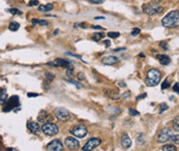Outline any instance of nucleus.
Wrapping results in <instances>:
<instances>
[{
  "label": "nucleus",
  "mask_w": 179,
  "mask_h": 151,
  "mask_svg": "<svg viewBox=\"0 0 179 151\" xmlns=\"http://www.w3.org/2000/svg\"><path fill=\"white\" fill-rule=\"evenodd\" d=\"M162 25L167 28L179 27V11L172 10L167 16H165L162 20Z\"/></svg>",
  "instance_id": "f257e3e1"
},
{
  "label": "nucleus",
  "mask_w": 179,
  "mask_h": 151,
  "mask_svg": "<svg viewBox=\"0 0 179 151\" xmlns=\"http://www.w3.org/2000/svg\"><path fill=\"white\" fill-rule=\"evenodd\" d=\"M162 74L157 69H149L147 71V76H146L145 83L148 87H155L161 81Z\"/></svg>",
  "instance_id": "f03ea898"
},
{
  "label": "nucleus",
  "mask_w": 179,
  "mask_h": 151,
  "mask_svg": "<svg viewBox=\"0 0 179 151\" xmlns=\"http://www.w3.org/2000/svg\"><path fill=\"white\" fill-rule=\"evenodd\" d=\"M163 9L164 8L161 5H159V3H157V2H152V3L144 4L143 5V11L145 13H147L148 16H153L157 15V13H160Z\"/></svg>",
  "instance_id": "7ed1b4c3"
},
{
  "label": "nucleus",
  "mask_w": 179,
  "mask_h": 151,
  "mask_svg": "<svg viewBox=\"0 0 179 151\" xmlns=\"http://www.w3.org/2000/svg\"><path fill=\"white\" fill-rule=\"evenodd\" d=\"M70 133H71V135H73L74 137H77V138H83V137L87 136L88 130L83 124H76L71 129Z\"/></svg>",
  "instance_id": "20e7f679"
},
{
  "label": "nucleus",
  "mask_w": 179,
  "mask_h": 151,
  "mask_svg": "<svg viewBox=\"0 0 179 151\" xmlns=\"http://www.w3.org/2000/svg\"><path fill=\"white\" fill-rule=\"evenodd\" d=\"M41 131L46 136H55L59 133V127L56 124H45L41 127Z\"/></svg>",
  "instance_id": "39448f33"
},
{
  "label": "nucleus",
  "mask_w": 179,
  "mask_h": 151,
  "mask_svg": "<svg viewBox=\"0 0 179 151\" xmlns=\"http://www.w3.org/2000/svg\"><path fill=\"white\" fill-rule=\"evenodd\" d=\"M54 114L56 116V118L58 120H60V121H66V120H68L70 118V112L67 109L62 108V107L55 109Z\"/></svg>",
  "instance_id": "423d86ee"
},
{
  "label": "nucleus",
  "mask_w": 179,
  "mask_h": 151,
  "mask_svg": "<svg viewBox=\"0 0 179 151\" xmlns=\"http://www.w3.org/2000/svg\"><path fill=\"white\" fill-rule=\"evenodd\" d=\"M20 105V102H19V97L18 96H13L10 98H8V100L6 101V103L4 104L3 107V111L6 112V111H10L13 110V108L18 107Z\"/></svg>",
  "instance_id": "0eeeda50"
},
{
  "label": "nucleus",
  "mask_w": 179,
  "mask_h": 151,
  "mask_svg": "<svg viewBox=\"0 0 179 151\" xmlns=\"http://www.w3.org/2000/svg\"><path fill=\"white\" fill-rule=\"evenodd\" d=\"M101 144V139L99 138H92L88 141L87 143L83 145V147L81 148L82 151H90V150H94L96 149L97 147Z\"/></svg>",
  "instance_id": "6e6552de"
},
{
  "label": "nucleus",
  "mask_w": 179,
  "mask_h": 151,
  "mask_svg": "<svg viewBox=\"0 0 179 151\" xmlns=\"http://www.w3.org/2000/svg\"><path fill=\"white\" fill-rule=\"evenodd\" d=\"M172 135H173L172 131H170L169 129H163L157 135V141L160 143H166L167 141L170 140Z\"/></svg>",
  "instance_id": "1a4fd4ad"
},
{
  "label": "nucleus",
  "mask_w": 179,
  "mask_h": 151,
  "mask_svg": "<svg viewBox=\"0 0 179 151\" xmlns=\"http://www.w3.org/2000/svg\"><path fill=\"white\" fill-rule=\"evenodd\" d=\"M64 144L69 150H77L80 147L79 142L76 139L72 138V137H68V138L65 139Z\"/></svg>",
  "instance_id": "9d476101"
},
{
  "label": "nucleus",
  "mask_w": 179,
  "mask_h": 151,
  "mask_svg": "<svg viewBox=\"0 0 179 151\" xmlns=\"http://www.w3.org/2000/svg\"><path fill=\"white\" fill-rule=\"evenodd\" d=\"M46 149L52 150V151H61V150H63V144L60 142L59 140H54L51 143L48 144Z\"/></svg>",
  "instance_id": "9b49d317"
},
{
  "label": "nucleus",
  "mask_w": 179,
  "mask_h": 151,
  "mask_svg": "<svg viewBox=\"0 0 179 151\" xmlns=\"http://www.w3.org/2000/svg\"><path fill=\"white\" fill-rule=\"evenodd\" d=\"M52 120V115L50 114L48 112H46L45 110H41L39 112V115H38V121L41 122V124H48V121Z\"/></svg>",
  "instance_id": "f8f14e48"
},
{
  "label": "nucleus",
  "mask_w": 179,
  "mask_h": 151,
  "mask_svg": "<svg viewBox=\"0 0 179 151\" xmlns=\"http://www.w3.org/2000/svg\"><path fill=\"white\" fill-rule=\"evenodd\" d=\"M27 129L34 135H38L40 133V127H39L38 122L35 121H28L27 122Z\"/></svg>",
  "instance_id": "ddd939ff"
},
{
  "label": "nucleus",
  "mask_w": 179,
  "mask_h": 151,
  "mask_svg": "<svg viewBox=\"0 0 179 151\" xmlns=\"http://www.w3.org/2000/svg\"><path fill=\"white\" fill-rule=\"evenodd\" d=\"M120 144H122V146L124 148H126V149H128V148L131 147L132 141H131V139H130L129 135H127V134L123 135L122 138H120Z\"/></svg>",
  "instance_id": "4468645a"
},
{
  "label": "nucleus",
  "mask_w": 179,
  "mask_h": 151,
  "mask_svg": "<svg viewBox=\"0 0 179 151\" xmlns=\"http://www.w3.org/2000/svg\"><path fill=\"white\" fill-rule=\"evenodd\" d=\"M118 62L117 57H114V56H108V57H105L102 59V63L104 65H108V66H111V65H114L115 63Z\"/></svg>",
  "instance_id": "2eb2a0df"
},
{
  "label": "nucleus",
  "mask_w": 179,
  "mask_h": 151,
  "mask_svg": "<svg viewBox=\"0 0 179 151\" xmlns=\"http://www.w3.org/2000/svg\"><path fill=\"white\" fill-rule=\"evenodd\" d=\"M157 59L159 60V62L161 63L162 65H169L171 62L170 58L166 55H157Z\"/></svg>",
  "instance_id": "dca6fc26"
},
{
  "label": "nucleus",
  "mask_w": 179,
  "mask_h": 151,
  "mask_svg": "<svg viewBox=\"0 0 179 151\" xmlns=\"http://www.w3.org/2000/svg\"><path fill=\"white\" fill-rule=\"evenodd\" d=\"M7 100H8L7 93H6V90L4 89H1L0 90V104H1V105H4Z\"/></svg>",
  "instance_id": "f3484780"
},
{
  "label": "nucleus",
  "mask_w": 179,
  "mask_h": 151,
  "mask_svg": "<svg viewBox=\"0 0 179 151\" xmlns=\"http://www.w3.org/2000/svg\"><path fill=\"white\" fill-rule=\"evenodd\" d=\"M55 63L56 65H57V67H67V68H68V67L70 66V62L64 59H57L55 61Z\"/></svg>",
  "instance_id": "a211bd4d"
},
{
  "label": "nucleus",
  "mask_w": 179,
  "mask_h": 151,
  "mask_svg": "<svg viewBox=\"0 0 179 151\" xmlns=\"http://www.w3.org/2000/svg\"><path fill=\"white\" fill-rule=\"evenodd\" d=\"M54 8V5L52 3H48L45 5H40L38 7V11H42V13H46V11H50Z\"/></svg>",
  "instance_id": "6ab92c4d"
},
{
  "label": "nucleus",
  "mask_w": 179,
  "mask_h": 151,
  "mask_svg": "<svg viewBox=\"0 0 179 151\" xmlns=\"http://www.w3.org/2000/svg\"><path fill=\"white\" fill-rule=\"evenodd\" d=\"M172 125H173V129L174 131H177L179 132V116L175 117L172 121Z\"/></svg>",
  "instance_id": "aec40b11"
},
{
  "label": "nucleus",
  "mask_w": 179,
  "mask_h": 151,
  "mask_svg": "<svg viewBox=\"0 0 179 151\" xmlns=\"http://www.w3.org/2000/svg\"><path fill=\"white\" fill-rule=\"evenodd\" d=\"M19 28H20V24L16 22H11L8 26V29L10 30V31H17V30H19Z\"/></svg>",
  "instance_id": "412c9836"
},
{
  "label": "nucleus",
  "mask_w": 179,
  "mask_h": 151,
  "mask_svg": "<svg viewBox=\"0 0 179 151\" xmlns=\"http://www.w3.org/2000/svg\"><path fill=\"white\" fill-rule=\"evenodd\" d=\"M103 37H104L103 33H101V32H96V33L93 34L92 39H93V40H95V41H98V40H100V39L103 38Z\"/></svg>",
  "instance_id": "4be33fe9"
},
{
  "label": "nucleus",
  "mask_w": 179,
  "mask_h": 151,
  "mask_svg": "<svg viewBox=\"0 0 179 151\" xmlns=\"http://www.w3.org/2000/svg\"><path fill=\"white\" fill-rule=\"evenodd\" d=\"M32 24H37V25H40V26H46L48 23L45 20H37V19H33V20H32Z\"/></svg>",
  "instance_id": "5701e85b"
},
{
  "label": "nucleus",
  "mask_w": 179,
  "mask_h": 151,
  "mask_svg": "<svg viewBox=\"0 0 179 151\" xmlns=\"http://www.w3.org/2000/svg\"><path fill=\"white\" fill-rule=\"evenodd\" d=\"M162 150H165V151H176V150H177V148H176L174 145H172V144H169V145H165L164 147L162 148Z\"/></svg>",
  "instance_id": "b1692460"
},
{
  "label": "nucleus",
  "mask_w": 179,
  "mask_h": 151,
  "mask_svg": "<svg viewBox=\"0 0 179 151\" xmlns=\"http://www.w3.org/2000/svg\"><path fill=\"white\" fill-rule=\"evenodd\" d=\"M6 11L13 13V15H22V11H20L17 8H11V9H6Z\"/></svg>",
  "instance_id": "393cba45"
},
{
  "label": "nucleus",
  "mask_w": 179,
  "mask_h": 151,
  "mask_svg": "<svg viewBox=\"0 0 179 151\" xmlns=\"http://www.w3.org/2000/svg\"><path fill=\"white\" fill-rule=\"evenodd\" d=\"M170 140L172 141L173 143L175 144H179V135H172Z\"/></svg>",
  "instance_id": "a878e982"
},
{
  "label": "nucleus",
  "mask_w": 179,
  "mask_h": 151,
  "mask_svg": "<svg viewBox=\"0 0 179 151\" xmlns=\"http://www.w3.org/2000/svg\"><path fill=\"white\" fill-rule=\"evenodd\" d=\"M108 37H110V38H117V37H120V32H108Z\"/></svg>",
  "instance_id": "bb28decb"
},
{
  "label": "nucleus",
  "mask_w": 179,
  "mask_h": 151,
  "mask_svg": "<svg viewBox=\"0 0 179 151\" xmlns=\"http://www.w3.org/2000/svg\"><path fill=\"white\" fill-rule=\"evenodd\" d=\"M45 78L48 81H53V80H54V78H55V76L53 75L52 73H50V72H46V73H45Z\"/></svg>",
  "instance_id": "cd10ccee"
},
{
  "label": "nucleus",
  "mask_w": 179,
  "mask_h": 151,
  "mask_svg": "<svg viewBox=\"0 0 179 151\" xmlns=\"http://www.w3.org/2000/svg\"><path fill=\"white\" fill-rule=\"evenodd\" d=\"M88 1L92 4H102L103 2H105L106 0H88Z\"/></svg>",
  "instance_id": "c85d7f7f"
},
{
  "label": "nucleus",
  "mask_w": 179,
  "mask_h": 151,
  "mask_svg": "<svg viewBox=\"0 0 179 151\" xmlns=\"http://www.w3.org/2000/svg\"><path fill=\"white\" fill-rule=\"evenodd\" d=\"M169 87H170V83H169V80L166 79V80L164 81V83L162 84V89H163V90H166V89H168Z\"/></svg>",
  "instance_id": "c756f323"
},
{
  "label": "nucleus",
  "mask_w": 179,
  "mask_h": 151,
  "mask_svg": "<svg viewBox=\"0 0 179 151\" xmlns=\"http://www.w3.org/2000/svg\"><path fill=\"white\" fill-rule=\"evenodd\" d=\"M129 113H130V115H132V116H136V115H139V114H140V113H139L138 111L134 110V109H129Z\"/></svg>",
  "instance_id": "7c9ffc66"
},
{
  "label": "nucleus",
  "mask_w": 179,
  "mask_h": 151,
  "mask_svg": "<svg viewBox=\"0 0 179 151\" xmlns=\"http://www.w3.org/2000/svg\"><path fill=\"white\" fill-rule=\"evenodd\" d=\"M139 33H140V29L139 28H134L133 32H132V36H137Z\"/></svg>",
  "instance_id": "2f4dec72"
},
{
  "label": "nucleus",
  "mask_w": 179,
  "mask_h": 151,
  "mask_svg": "<svg viewBox=\"0 0 179 151\" xmlns=\"http://www.w3.org/2000/svg\"><path fill=\"white\" fill-rule=\"evenodd\" d=\"M173 90L175 93H177V94H179V82L175 83V84L173 85Z\"/></svg>",
  "instance_id": "473e14b6"
},
{
  "label": "nucleus",
  "mask_w": 179,
  "mask_h": 151,
  "mask_svg": "<svg viewBox=\"0 0 179 151\" xmlns=\"http://www.w3.org/2000/svg\"><path fill=\"white\" fill-rule=\"evenodd\" d=\"M66 73H67V76H69V77H73V70H72V69H67Z\"/></svg>",
  "instance_id": "72a5a7b5"
},
{
  "label": "nucleus",
  "mask_w": 179,
  "mask_h": 151,
  "mask_svg": "<svg viewBox=\"0 0 179 151\" xmlns=\"http://www.w3.org/2000/svg\"><path fill=\"white\" fill-rule=\"evenodd\" d=\"M38 4H39V2H38V1H37V0H33V1H32V0H31V1H30V2H29V5H30V6H34V5H38Z\"/></svg>",
  "instance_id": "f704fd0d"
},
{
  "label": "nucleus",
  "mask_w": 179,
  "mask_h": 151,
  "mask_svg": "<svg viewBox=\"0 0 179 151\" xmlns=\"http://www.w3.org/2000/svg\"><path fill=\"white\" fill-rule=\"evenodd\" d=\"M160 45L163 47V50H168V44H167V42H161L160 43Z\"/></svg>",
  "instance_id": "c9c22d12"
},
{
  "label": "nucleus",
  "mask_w": 179,
  "mask_h": 151,
  "mask_svg": "<svg viewBox=\"0 0 179 151\" xmlns=\"http://www.w3.org/2000/svg\"><path fill=\"white\" fill-rule=\"evenodd\" d=\"M66 81H67V82H69V83H73V84H75L76 87H78V89H79V87H81V85L79 84V83H77V82H76V81H73V80H66Z\"/></svg>",
  "instance_id": "e433bc0d"
},
{
  "label": "nucleus",
  "mask_w": 179,
  "mask_h": 151,
  "mask_svg": "<svg viewBox=\"0 0 179 151\" xmlns=\"http://www.w3.org/2000/svg\"><path fill=\"white\" fill-rule=\"evenodd\" d=\"M66 55H68V56H72V57H75V58H77V59L81 60V57H80V56H78V55H74V53H66Z\"/></svg>",
  "instance_id": "4c0bfd02"
},
{
  "label": "nucleus",
  "mask_w": 179,
  "mask_h": 151,
  "mask_svg": "<svg viewBox=\"0 0 179 151\" xmlns=\"http://www.w3.org/2000/svg\"><path fill=\"white\" fill-rule=\"evenodd\" d=\"M161 107H162V110L160 111V113H162L163 110H167V109H168V106H167V104H162Z\"/></svg>",
  "instance_id": "58836bf2"
},
{
  "label": "nucleus",
  "mask_w": 179,
  "mask_h": 151,
  "mask_svg": "<svg viewBox=\"0 0 179 151\" xmlns=\"http://www.w3.org/2000/svg\"><path fill=\"white\" fill-rule=\"evenodd\" d=\"M147 96V94H143V95H141V96H138L137 97V100H141V99H144L145 97Z\"/></svg>",
  "instance_id": "ea45409f"
},
{
  "label": "nucleus",
  "mask_w": 179,
  "mask_h": 151,
  "mask_svg": "<svg viewBox=\"0 0 179 151\" xmlns=\"http://www.w3.org/2000/svg\"><path fill=\"white\" fill-rule=\"evenodd\" d=\"M37 96H39L38 94H33V93H29V94H28V97H37Z\"/></svg>",
  "instance_id": "a19ab883"
},
{
  "label": "nucleus",
  "mask_w": 179,
  "mask_h": 151,
  "mask_svg": "<svg viewBox=\"0 0 179 151\" xmlns=\"http://www.w3.org/2000/svg\"><path fill=\"white\" fill-rule=\"evenodd\" d=\"M85 75H83V73H79L78 74V79H85Z\"/></svg>",
  "instance_id": "79ce46f5"
},
{
  "label": "nucleus",
  "mask_w": 179,
  "mask_h": 151,
  "mask_svg": "<svg viewBox=\"0 0 179 151\" xmlns=\"http://www.w3.org/2000/svg\"><path fill=\"white\" fill-rule=\"evenodd\" d=\"M129 96H130V93H129V92L126 93V94H123V99H127Z\"/></svg>",
  "instance_id": "37998d69"
},
{
  "label": "nucleus",
  "mask_w": 179,
  "mask_h": 151,
  "mask_svg": "<svg viewBox=\"0 0 179 151\" xmlns=\"http://www.w3.org/2000/svg\"><path fill=\"white\" fill-rule=\"evenodd\" d=\"M104 44L106 45V47H109V46H110V41H109V40H105V41H104Z\"/></svg>",
  "instance_id": "c03bdc74"
},
{
  "label": "nucleus",
  "mask_w": 179,
  "mask_h": 151,
  "mask_svg": "<svg viewBox=\"0 0 179 151\" xmlns=\"http://www.w3.org/2000/svg\"><path fill=\"white\" fill-rule=\"evenodd\" d=\"M126 47H120V48H117V50H114V52H122V50H125Z\"/></svg>",
  "instance_id": "a18cd8bd"
},
{
  "label": "nucleus",
  "mask_w": 179,
  "mask_h": 151,
  "mask_svg": "<svg viewBox=\"0 0 179 151\" xmlns=\"http://www.w3.org/2000/svg\"><path fill=\"white\" fill-rule=\"evenodd\" d=\"M93 29H96V30H102V27H100V26H93Z\"/></svg>",
  "instance_id": "49530a36"
},
{
  "label": "nucleus",
  "mask_w": 179,
  "mask_h": 151,
  "mask_svg": "<svg viewBox=\"0 0 179 151\" xmlns=\"http://www.w3.org/2000/svg\"><path fill=\"white\" fill-rule=\"evenodd\" d=\"M105 18H103V17H96L95 18V20H104Z\"/></svg>",
  "instance_id": "de8ad7c7"
}]
</instances>
